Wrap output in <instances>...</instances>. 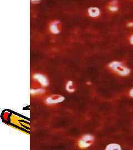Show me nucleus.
Listing matches in <instances>:
<instances>
[{"label":"nucleus","instance_id":"nucleus-2","mask_svg":"<svg viewBox=\"0 0 133 150\" xmlns=\"http://www.w3.org/2000/svg\"><path fill=\"white\" fill-rule=\"evenodd\" d=\"M65 98L64 97L59 95H53L51 96L48 97L46 99V103L48 105H52V104H57L61 102H63Z\"/></svg>","mask_w":133,"mask_h":150},{"label":"nucleus","instance_id":"nucleus-5","mask_svg":"<svg viewBox=\"0 0 133 150\" xmlns=\"http://www.w3.org/2000/svg\"><path fill=\"white\" fill-rule=\"evenodd\" d=\"M73 82L72 81H69L66 85V90L70 92H74L75 91V89L73 87Z\"/></svg>","mask_w":133,"mask_h":150},{"label":"nucleus","instance_id":"nucleus-7","mask_svg":"<svg viewBox=\"0 0 133 150\" xmlns=\"http://www.w3.org/2000/svg\"><path fill=\"white\" fill-rule=\"evenodd\" d=\"M106 149L108 150H119L120 149V147L119 145H116V144H112V145H109Z\"/></svg>","mask_w":133,"mask_h":150},{"label":"nucleus","instance_id":"nucleus-3","mask_svg":"<svg viewBox=\"0 0 133 150\" xmlns=\"http://www.w3.org/2000/svg\"><path fill=\"white\" fill-rule=\"evenodd\" d=\"M110 67L113 70H115L118 72H119L121 75H125L128 72V70L123 67L121 64L118 62H113L110 65Z\"/></svg>","mask_w":133,"mask_h":150},{"label":"nucleus","instance_id":"nucleus-8","mask_svg":"<svg viewBox=\"0 0 133 150\" xmlns=\"http://www.w3.org/2000/svg\"><path fill=\"white\" fill-rule=\"evenodd\" d=\"M131 41H132V43H133V36H132V39H131Z\"/></svg>","mask_w":133,"mask_h":150},{"label":"nucleus","instance_id":"nucleus-6","mask_svg":"<svg viewBox=\"0 0 133 150\" xmlns=\"http://www.w3.org/2000/svg\"><path fill=\"white\" fill-rule=\"evenodd\" d=\"M31 94L32 95H37V94H41L43 93L45 91L43 89H31Z\"/></svg>","mask_w":133,"mask_h":150},{"label":"nucleus","instance_id":"nucleus-1","mask_svg":"<svg viewBox=\"0 0 133 150\" xmlns=\"http://www.w3.org/2000/svg\"><path fill=\"white\" fill-rule=\"evenodd\" d=\"M93 140L94 137L89 134H86L79 141L78 146L81 148L88 147L91 145V144L93 142Z\"/></svg>","mask_w":133,"mask_h":150},{"label":"nucleus","instance_id":"nucleus-4","mask_svg":"<svg viewBox=\"0 0 133 150\" xmlns=\"http://www.w3.org/2000/svg\"><path fill=\"white\" fill-rule=\"evenodd\" d=\"M33 77L35 80L37 81L38 82L41 83L42 86H47L49 85V81L48 79L46 77V76L40 74H36L33 76Z\"/></svg>","mask_w":133,"mask_h":150}]
</instances>
